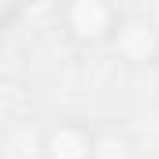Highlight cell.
Instances as JSON below:
<instances>
[{"label":"cell","instance_id":"obj_3","mask_svg":"<svg viewBox=\"0 0 159 159\" xmlns=\"http://www.w3.org/2000/svg\"><path fill=\"white\" fill-rule=\"evenodd\" d=\"M96 129L81 119H56L37 137V159H93Z\"/></svg>","mask_w":159,"mask_h":159},{"label":"cell","instance_id":"obj_2","mask_svg":"<svg viewBox=\"0 0 159 159\" xmlns=\"http://www.w3.org/2000/svg\"><path fill=\"white\" fill-rule=\"evenodd\" d=\"M107 48L122 67H133V70L159 67V26L148 15H126L122 11L119 30H115Z\"/></svg>","mask_w":159,"mask_h":159},{"label":"cell","instance_id":"obj_1","mask_svg":"<svg viewBox=\"0 0 159 159\" xmlns=\"http://www.w3.org/2000/svg\"><path fill=\"white\" fill-rule=\"evenodd\" d=\"M119 19H122L119 0H63L59 34L78 52H96V48L111 44L115 30H119Z\"/></svg>","mask_w":159,"mask_h":159},{"label":"cell","instance_id":"obj_4","mask_svg":"<svg viewBox=\"0 0 159 159\" xmlns=\"http://www.w3.org/2000/svg\"><path fill=\"white\" fill-rule=\"evenodd\" d=\"M93 159H133V141L122 129H96Z\"/></svg>","mask_w":159,"mask_h":159}]
</instances>
